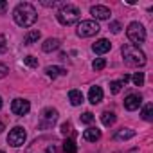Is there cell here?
I'll return each instance as SVG.
<instances>
[{
  "label": "cell",
  "mask_w": 153,
  "mask_h": 153,
  "mask_svg": "<svg viewBox=\"0 0 153 153\" xmlns=\"http://www.w3.org/2000/svg\"><path fill=\"white\" fill-rule=\"evenodd\" d=\"M105 67H106V59H105V58H97V59L92 63V68H94V70H103Z\"/></svg>",
  "instance_id": "obj_23"
},
{
  "label": "cell",
  "mask_w": 153,
  "mask_h": 153,
  "mask_svg": "<svg viewBox=\"0 0 153 153\" xmlns=\"http://www.w3.org/2000/svg\"><path fill=\"white\" fill-rule=\"evenodd\" d=\"M128 81H130V76H126V74H124V76H123V79H121V83H123V85H126Z\"/></svg>",
  "instance_id": "obj_33"
},
{
  "label": "cell",
  "mask_w": 153,
  "mask_h": 153,
  "mask_svg": "<svg viewBox=\"0 0 153 153\" xmlns=\"http://www.w3.org/2000/svg\"><path fill=\"white\" fill-rule=\"evenodd\" d=\"M61 2H54V0H52V2H45V0H43V2H42V6H45V7H56V6H59ZM63 6V4H61Z\"/></svg>",
  "instance_id": "obj_31"
},
{
  "label": "cell",
  "mask_w": 153,
  "mask_h": 153,
  "mask_svg": "<svg viewBox=\"0 0 153 153\" xmlns=\"http://www.w3.org/2000/svg\"><path fill=\"white\" fill-rule=\"evenodd\" d=\"M56 119H58V110L47 108V110L43 112V123H42V126H43V128H49V126H52V124L56 123Z\"/></svg>",
  "instance_id": "obj_10"
},
{
  "label": "cell",
  "mask_w": 153,
  "mask_h": 153,
  "mask_svg": "<svg viewBox=\"0 0 153 153\" xmlns=\"http://www.w3.org/2000/svg\"><path fill=\"white\" fill-rule=\"evenodd\" d=\"M40 31H29L27 34H25V38H24V43L25 45H33V43H36L38 40H40Z\"/></svg>",
  "instance_id": "obj_18"
},
{
  "label": "cell",
  "mask_w": 153,
  "mask_h": 153,
  "mask_svg": "<svg viewBox=\"0 0 153 153\" xmlns=\"http://www.w3.org/2000/svg\"><path fill=\"white\" fill-rule=\"evenodd\" d=\"M31 110V105H29V101L27 99H15L13 103H11V112L15 114V115H25L27 112Z\"/></svg>",
  "instance_id": "obj_7"
},
{
  "label": "cell",
  "mask_w": 153,
  "mask_h": 153,
  "mask_svg": "<svg viewBox=\"0 0 153 153\" xmlns=\"http://www.w3.org/2000/svg\"><path fill=\"white\" fill-rule=\"evenodd\" d=\"M140 115H142L144 121H153V105L148 103V105L142 108V114H140Z\"/></svg>",
  "instance_id": "obj_21"
},
{
  "label": "cell",
  "mask_w": 153,
  "mask_h": 153,
  "mask_svg": "<svg viewBox=\"0 0 153 153\" xmlns=\"http://www.w3.org/2000/svg\"><path fill=\"white\" fill-rule=\"evenodd\" d=\"M131 137H135V130H130V128H123V130H119L117 133H115V140H126V139H131Z\"/></svg>",
  "instance_id": "obj_15"
},
{
  "label": "cell",
  "mask_w": 153,
  "mask_h": 153,
  "mask_svg": "<svg viewBox=\"0 0 153 153\" xmlns=\"http://www.w3.org/2000/svg\"><path fill=\"white\" fill-rule=\"evenodd\" d=\"M7 72H9L7 65H4V63H0V79H2V78H6V76H7Z\"/></svg>",
  "instance_id": "obj_30"
},
{
  "label": "cell",
  "mask_w": 153,
  "mask_h": 153,
  "mask_svg": "<svg viewBox=\"0 0 153 153\" xmlns=\"http://www.w3.org/2000/svg\"><path fill=\"white\" fill-rule=\"evenodd\" d=\"M13 18H15V22H16L20 27H31V25L36 22L38 15H36V9H34L31 4L24 2V4H18V6L15 7Z\"/></svg>",
  "instance_id": "obj_1"
},
{
  "label": "cell",
  "mask_w": 153,
  "mask_h": 153,
  "mask_svg": "<svg viewBox=\"0 0 153 153\" xmlns=\"http://www.w3.org/2000/svg\"><path fill=\"white\" fill-rule=\"evenodd\" d=\"M45 74L49 76V78H58V76H65L67 74V68H61V67H47L45 68Z\"/></svg>",
  "instance_id": "obj_16"
},
{
  "label": "cell",
  "mask_w": 153,
  "mask_h": 153,
  "mask_svg": "<svg viewBox=\"0 0 153 153\" xmlns=\"http://www.w3.org/2000/svg\"><path fill=\"white\" fill-rule=\"evenodd\" d=\"M90 15L96 20H108L110 18V9L106 6H92L90 7Z\"/></svg>",
  "instance_id": "obj_8"
},
{
  "label": "cell",
  "mask_w": 153,
  "mask_h": 153,
  "mask_svg": "<svg viewBox=\"0 0 153 153\" xmlns=\"http://www.w3.org/2000/svg\"><path fill=\"white\" fill-rule=\"evenodd\" d=\"M140 103H142V97H140V96H137V94H130V96L124 99V108L130 110V112H133V110H137V108L140 106Z\"/></svg>",
  "instance_id": "obj_9"
},
{
  "label": "cell",
  "mask_w": 153,
  "mask_h": 153,
  "mask_svg": "<svg viewBox=\"0 0 153 153\" xmlns=\"http://www.w3.org/2000/svg\"><path fill=\"white\" fill-rule=\"evenodd\" d=\"M24 63H25L27 67H38V59H36L34 56H25V58H24Z\"/></svg>",
  "instance_id": "obj_25"
},
{
  "label": "cell",
  "mask_w": 153,
  "mask_h": 153,
  "mask_svg": "<svg viewBox=\"0 0 153 153\" xmlns=\"http://www.w3.org/2000/svg\"><path fill=\"white\" fill-rule=\"evenodd\" d=\"M2 130H4V124H2V123H0V131H2Z\"/></svg>",
  "instance_id": "obj_34"
},
{
  "label": "cell",
  "mask_w": 153,
  "mask_h": 153,
  "mask_svg": "<svg viewBox=\"0 0 153 153\" xmlns=\"http://www.w3.org/2000/svg\"><path fill=\"white\" fill-rule=\"evenodd\" d=\"M25 130L22 128V126H15L11 131H9V135H7V142L11 144V146H15V148H18V146H24V142H25Z\"/></svg>",
  "instance_id": "obj_6"
},
{
  "label": "cell",
  "mask_w": 153,
  "mask_h": 153,
  "mask_svg": "<svg viewBox=\"0 0 153 153\" xmlns=\"http://www.w3.org/2000/svg\"><path fill=\"white\" fill-rule=\"evenodd\" d=\"M88 101L92 105H97L103 101V88L101 87H90V92H88Z\"/></svg>",
  "instance_id": "obj_12"
},
{
  "label": "cell",
  "mask_w": 153,
  "mask_h": 153,
  "mask_svg": "<svg viewBox=\"0 0 153 153\" xmlns=\"http://www.w3.org/2000/svg\"><path fill=\"white\" fill-rule=\"evenodd\" d=\"M99 24L97 22H94V20H83L79 25H78V36H81V38H90V36H96L97 33H99Z\"/></svg>",
  "instance_id": "obj_5"
},
{
  "label": "cell",
  "mask_w": 153,
  "mask_h": 153,
  "mask_svg": "<svg viewBox=\"0 0 153 153\" xmlns=\"http://www.w3.org/2000/svg\"><path fill=\"white\" fill-rule=\"evenodd\" d=\"M7 51V40L4 34H0V54H4Z\"/></svg>",
  "instance_id": "obj_27"
},
{
  "label": "cell",
  "mask_w": 153,
  "mask_h": 153,
  "mask_svg": "<svg viewBox=\"0 0 153 153\" xmlns=\"http://www.w3.org/2000/svg\"><path fill=\"white\" fill-rule=\"evenodd\" d=\"M92 49H94V52H96V54H105V52H108V51L112 49V43H110L108 40L101 38V40H97V42L92 45Z\"/></svg>",
  "instance_id": "obj_11"
},
{
  "label": "cell",
  "mask_w": 153,
  "mask_h": 153,
  "mask_svg": "<svg viewBox=\"0 0 153 153\" xmlns=\"http://www.w3.org/2000/svg\"><path fill=\"white\" fill-rule=\"evenodd\" d=\"M121 88H123V83H121V81H112V83H110V92H112V94H119Z\"/></svg>",
  "instance_id": "obj_24"
},
{
  "label": "cell",
  "mask_w": 153,
  "mask_h": 153,
  "mask_svg": "<svg viewBox=\"0 0 153 153\" xmlns=\"http://www.w3.org/2000/svg\"><path fill=\"white\" fill-rule=\"evenodd\" d=\"M126 34H128V40L131 42V45H135V47H139V43H144V40H146V29L139 22H131L126 29Z\"/></svg>",
  "instance_id": "obj_4"
},
{
  "label": "cell",
  "mask_w": 153,
  "mask_h": 153,
  "mask_svg": "<svg viewBox=\"0 0 153 153\" xmlns=\"http://www.w3.org/2000/svg\"><path fill=\"white\" fill-rule=\"evenodd\" d=\"M101 123H103L105 126H112V124L115 123V114H114V112H105V114L101 115Z\"/></svg>",
  "instance_id": "obj_20"
},
{
  "label": "cell",
  "mask_w": 153,
  "mask_h": 153,
  "mask_svg": "<svg viewBox=\"0 0 153 153\" xmlns=\"http://www.w3.org/2000/svg\"><path fill=\"white\" fill-rule=\"evenodd\" d=\"M108 29H110V31H112V33H115V34H117V33H119V31H121V29H123V27H121V24H119V22H112V24H110V27H108Z\"/></svg>",
  "instance_id": "obj_28"
},
{
  "label": "cell",
  "mask_w": 153,
  "mask_h": 153,
  "mask_svg": "<svg viewBox=\"0 0 153 153\" xmlns=\"http://www.w3.org/2000/svg\"><path fill=\"white\" fill-rule=\"evenodd\" d=\"M131 79H133L135 87H142V85H144V74H142V72H135Z\"/></svg>",
  "instance_id": "obj_22"
},
{
  "label": "cell",
  "mask_w": 153,
  "mask_h": 153,
  "mask_svg": "<svg viewBox=\"0 0 153 153\" xmlns=\"http://www.w3.org/2000/svg\"><path fill=\"white\" fill-rule=\"evenodd\" d=\"M7 9V2H6V0H0V13H4Z\"/></svg>",
  "instance_id": "obj_32"
},
{
  "label": "cell",
  "mask_w": 153,
  "mask_h": 153,
  "mask_svg": "<svg viewBox=\"0 0 153 153\" xmlns=\"http://www.w3.org/2000/svg\"><path fill=\"white\" fill-rule=\"evenodd\" d=\"M0 108H2V97H0Z\"/></svg>",
  "instance_id": "obj_35"
},
{
  "label": "cell",
  "mask_w": 153,
  "mask_h": 153,
  "mask_svg": "<svg viewBox=\"0 0 153 153\" xmlns=\"http://www.w3.org/2000/svg\"><path fill=\"white\" fill-rule=\"evenodd\" d=\"M94 121V114L92 112H85L83 115H81V123H85V124H90Z\"/></svg>",
  "instance_id": "obj_26"
},
{
  "label": "cell",
  "mask_w": 153,
  "mask_h": 153,
  "mask_svg": "<svg viewBox=\"0 0 153 153\" xmlns=\"http://www.w3.org/2000/svg\"><path fill=\"white\" fill-rule=\"evenodd\" d=\"M59 40L58 38H49V40H45L43 42V45H42V49L45 51V52H51V51H56L58 47H59Z\"/></svg>",
  "instance_id": "obj_14"
},
{
  "label": "cell",
  "mask_w": 153,
  "mask_h": 153,
  "mask_svg": "<svg viewBox=\"0 0 153 153\" xmlns=\"http://www.w3.org/2000/svg\"><path fill=\"white\" fill-rule=\"evenodd\" d=\"M70 131H72V124H70V123H63V124H61V133L67 135V133H70Z\"/></svg>",
  "instance_id": "obj_29"
},
{
  "label": "cell",
  "mask_w": 153,
  "mask_h": 153,
  "mask_svg": "<svg viewBox=\"0 0 153 153\" xmlns=\"http://www.w3.org/2000/svg\"><path fill=\"white\" fill-rule=\"evenodd\" d=\"M68 99H70V103H72L74 106L81 105V103H83V94H81V90H70V92H68Z\"/></svg>",
  "instance_id": "obj_17"
},
{
  "label": "cell",
  "mask_w": 153,
  "mask_h": 153,
  "mask_svg": "<svg viewBox=\"0 0 153 153\" xmlns=\"http://www.w3.org/2000/svg\"><path fill=\"white\" fill-rule=\"evenodd\" d=\"M121 52H123L124 63L130 65V67H142V65L146 63V54H144L139 47H135V45H131V43L124 45V47L121 49Z\"/></svg>",
  "instance_id": "obj_2"
},
{
  "label": "cell",
  "mask_w": 153,
  "mask_h": 153,
  "mask_svg": "<svg viewBox=\"0 0 153 153\" xmlns=\"http://www.w3.org/2000/svg\"><path fill=\"white\" fill-rule=\"evenodd\" d=\"M56 16H58V22L61 25H72V24H76L81 18V11L76 6H72V4H63Z\"/></svg>",
  "instance_id": "obj_3"
},
{
  "label": "cell",
  "mask_w": 153,
  "mask_h": 153,
  "mask_svg": "<svg viewBox=\"0 0 153 153\" xmlns=\"http://www.w3.org/2000/svg\"><path fill=\"white\" fill-rule=\"evenodd\" d=\"M63 153H78V146L72 139H67L63 142Z\"/></svg>",
  "instance_id": "obj_19"
},
{
  "label": "cell",
  "mask_w": 153,
  "mask_h": 153,
  "mask_svg": "<svg viewBox=\"0 0 153 153\" xmlns=\"http://www.w3.org/2000/svg\"><path fill=\"white\" fill-rule=\"evenodd\" d=\"M0 153H4V151H0Z\"/></svg>",
  "instance_id": "obj_36"
},
{
  "label": "cell",
  "mask_w": 153,
  "mask_h": 153,
  "mask_svg": "<svg viewBox=\"0 0 153 153\" xmlns=\"http://www.w3.org/2000/svg\"><path fill=\"white\" fill-rule=\"evenodd\" d=\"M83 137H85V140H88V142H96V140H99V137H101V130H99V128L90 126V128H87V130H85Z\"/></svg>",
  "instance_id": "obj_13"
}]
</instances>
